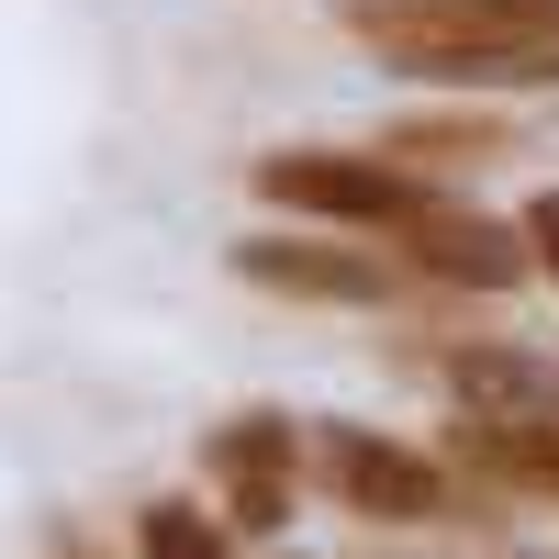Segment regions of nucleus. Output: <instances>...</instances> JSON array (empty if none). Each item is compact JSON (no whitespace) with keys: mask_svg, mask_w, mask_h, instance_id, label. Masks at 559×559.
Returning a JSON list of instances; mask_svg holds the SVG:
<instances>
[{"mask_svg":"<svg viewBox=\"0 0 559 559\" xmlns=\"http://www.w3.org/2000/svg\"><path fill=\"white\" fill-rule=\"evenodd\" d=\"M347 34L437 90H559V0H358Z\"/></svg>","mask_w":559,"mask_h":559,"instance_id":"nucleus-1","label":"nucleus"},{"mask_svg":"<svg viewBox=\"0 0 559 559\" xmlns=\"http://www.w3.org/2000/svg\"><path fill=\"white\" fill-rule=\"evenodd\" d=\"M258 202L313 213V224H336V236H403L437 191H426V168H403L392 146H369V157H347V146H269L258 157Z\"/></svg>","mask_w":559,"mask_h":559,"instance_id":"nucleus-2","label":"nucleus"},{"mask_svg":"<svg viewBox=\"0 0 559 559\" xmlns=\"http://www.w3.org/2000/svg\"><path fill=\"white\" fill-rule=\"evenodd\" d=\"M313 481L336 492L358 526H448V515H459V481L437 471L426 448L369 437V426H336V414L313 426Z\"/></svg>","mask_w":559,"mask_h":559,"instance_id":"nucleus-3","label":"nucleus"},{"mask_svg":"<svg viewBox=\"0 0 559 559\" xmlns=\"http://www.w3.org/2000/svg\"><path fill=\"white\" fill-rule=\"evenodd\" d=\"M202 471L224 481V526L236 537H280L302 471H313V426H292L280 403H247V414H224L202 437Z\"/></svg>","mask_w":559,"mask_h":559,"instance_id":"nucleus-4","label":"nucleus"},{"mask_svg":"<svg viewBox=\"0 0 559 559\" xmlns=\"http://www.w3.org/2000/svg\"><path fill=\"white\" fill-rule=\"evenodd\" d=\"M236 280H258V292H280V302H392L403 258L358 247V236H247Z\"/></svg>","mask_w":559,"mask_h":559,"instance_id":"nucleus-5","label":"nucleus"},{"mask_svg":"<svg viewBox=\"0 0 559 559\" xmlns=\"http://www.w3.org/2000/svg\"><path fill=\"white\" fill-rule=\"evenodd\" d=\"M392 258H403L414 280H448V292H515V280L537 269L526 224H492V213H459V202H426V213L392 236Z\"/></svg>","mask_w":559,"mask_h":559,"instance_id":"nucleus-6","label":"nucleus"},{"mask_svg":"<svg viewBox=\"0 0 559 559\" xmlns=\"http://www.w3.org/2000/svg\"><path fill=\"white\" fill-rule=\"evenodd\" d=\"M381 146L403 168H481V157H503V123L492 112H403Z\"/></svg>","mask_w":559,"mask_h":559,"instance_id":"nucleus-7","label":"nucleus"},{"mask_svg":"<svg viewBox=\"0 0 559 559\" xmlns=\"http://www.w3.org/2000/svg\"><path fill=\"white\" fill-rule=\"evenodd\" d=\"M134 548L146 559H236V526L202 515V503H179V492H157L146 515H134Z\"/></svg>","mask_w":559,"mask_h":559,"instance_id":"nucleus-8","label":"nucleus"},{"mask_svg":"<svg viewBox=\"0 0 559 559\" xmlns=\"http://www.w3.org/2000/svg\"><path fill=\"white\" fill-rule=\"evenodd\" d=\"M515 224H526V247H537V269L559 280V191H537V202H526Z\"/></svg>","mask_w":559,"mask_h":559,"instance_id":"nucleus-9","label":"nucleus"}]
</instances>
